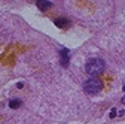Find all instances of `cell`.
Wrapping results in <instances>:
<instances>
[{
    "label": "cell",
    "instance_id": "obj_1",
    "mask_svg": "<svg viewBox=\"0 0 125 124\" xmlns=\"http://www.w3.org/2000/svg\"><path fill=\"white\" fill-rule=\"evenodd\" d=\"M104 67H106V63L101 58H91L86 63V66H85V72L89 76H92V78H97L98 75L103 73Z\"/></svg>",
    "mask_w": 125,
    "mask_h": 124
},
{
    "label": "cell",
    "instance_id": "obj_2",
    "mask_svg": "<svg viewBox=\"0 0 125 124\" xmlns=\"http://www.w3.org/2000/svg\"><path fill=\"white\" fill-rule=\"evenodd\" d=\"M101 88H103V84L98 78H89L83 82V90L88 94H97V93L101 91Z\"/></svg>",
    "mask_w": 125,
    "mask_h": 124
},
{
    "label": "cell",
    "instance_id": "obj_3",
    "mask_svg": "<svg viewBox=\"0 0 125 124\" xmlns=\"http://www.w3.org/2000/svg\"><path fill=\"white\" fill-rule=\"evenodd\" d=\"M60 57H61V64L64 66V67H67L69 66V50L67 48H62Z\"/></svg>",
    "mask_w": 125,
    "mask_h": 124
},
{
    "label": "cell",
    "instance_id": "obj_4",
    "mask_svg": "<svg viewBox=\"0 0 125 124\" xmlns=\"http://www.w3.org/2000/svg\"><path fill=\"white\" fill-rule=\"evenodd\" d=\"M55 24L58 27H61V28H67L70 25V21L67 18H58V20H55Z\"/></svg>",
    "mask_w": 125,
    "mask_h": 124
},
{
    "label": "cell",
    "instance_id": "obj_5",
    "mask_svg": "<svg viewBox=\"0 0 125 124\" xmlns=\"http://www.w3.org/2000/svg\"><path fill=\"white\" fill-rule=\"evenodd\" d=\"M36 5H37V8H39V9L46 11V9H49V8L52 6V2H37Z\"/></svg>",
    "mask_w": 125,
    "mask_h": 124
},
{
    "label": "cell",
    "instance_id": "obj_6",
    "mask_svg": "<svg viewBox=\"0 0 125 124\" xmlns=\"http://www.w3.org/2000/svg\"><path fill=\"white\" fill-rule=\"evenodd\" d=\"M20 105H21V100H20V99H15V100H10V102H9V106L12 108V109H17V108H20Z\"/></svg>",
    "mask_w": 125,
    "mask_h": 124
}]
</instances>
